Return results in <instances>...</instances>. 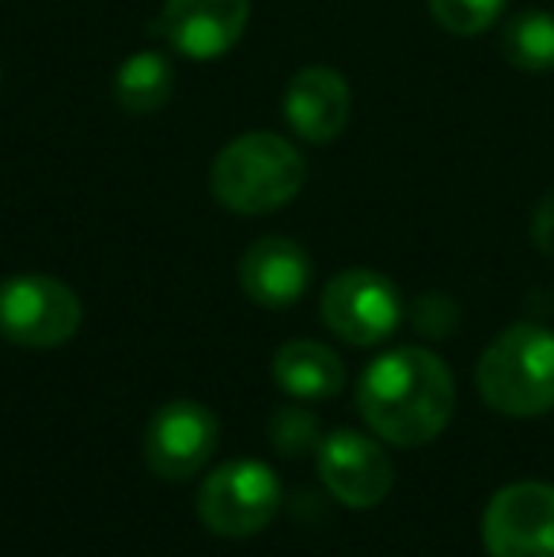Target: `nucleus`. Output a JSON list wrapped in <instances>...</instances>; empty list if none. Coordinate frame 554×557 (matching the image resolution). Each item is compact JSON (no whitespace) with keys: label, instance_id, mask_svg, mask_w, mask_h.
Segmentation results:
<instances>
[{"label":"nucleus","instance_id":"dca6fc26","mask_svg":"<svg viewBox=\"0 0 554 557\" xmlns=\"http://www.w3.org/2000/svg\"><path fill=\"white\" fill-rule=\"evenodd\" d=\"M509 0H429V12L448 35L475 38L497 23Z\"/></svg>","mask_w":554,"mask_h":557},{"label":"nucleus","instance_id":"ddd939ff","mask_svg":"<svg viewBox=\"0 0 554 557\" xmlns=\"http://www.w3.org/2000/svg\"><path fill=\"white\" fill-rule=\"evenodd\" d=\"M274 380L285 395L319 403V398H334L346 387V364L323 342L296 337L274 352Z\"/></svg>","mask_w":554,"mask_h":557},{"label":"nucleus","instance_id":"1a4fd4ad","mask_svg":"<svg viewBox=\"0 0 554 557\" xmlns=\"http://www.w3.org/2000/svg\"><path fill=\"white\" fill-rule=\"evenodd\" d=\"M316 462L331 497L346 508H377L395 485V467L387 451L372 436H361L354 429L323 436Z\"/></svg>","mask_w":554,"mask_h":557},{"label":"nucleus","instance_id":"6e6552de","mask_svg":"<svg viewBox=\"0 0 554 557\" xmlns=\"http://www.w3.org/2000/svg\"><path fill=\"white\" fill-rule=\"evenodd\" d=\"M217 418L201 403L178 398L148 418L145 425V462L163 482H186L198 474L217 451Z\"/></svg>","mask_w":554,"mask_h":557},{"label":"nucleus","instance_id":"423d86ee","mask_svg":"<svg viewBox=\"0 0 554 557\" xmlns=\"http://www.w3.org/2000/svg\"><path fill=\"white\" fill-rule=\"evenodd\" d=\"M323 326L346 345H380L399 331V288L377 270H342L319 300Z\"/></svg>","mask_w":554,"mask_h":557},{"label":"nucleus","instance_id":"2eb2a0df","mask_svg":"<svg viewBox=\"0 0 554 557\" xmlns=\"http://www.w3.org/2000/svg\"><path fill=\"white\" fill-rule=\"evenodd\" d=\"M502 58L517 73H554V12L528 8L502 30Z\"/></svg>","mask_w":554,"mask_h":557},{"label":"nucleus","instance_id":"39448f33","mask_svg":"<svg viewBox=\"0 0 554 557\" xmlns=\"http://www.w3.org/2000/svg\"><path fill=\"white\" fill-rule=\"evenodd\" d=\"M281 485L259 459L224 462L201 482L198 520L221 539H251L278 516Z\"/></svg>","mask_w":554,"mask_h":557},{"label":"nucleus","instance_id":"7ed1b4c3","mask_svg":"<svg viewBox=\"0 0 554 557\" xmlns=\"http://www.w3.org/2000/svg\"><path fill=\"white\" fill-rule=\"evenodd\" d=\"M213 198L239 216H262L288 206L304 186V160L278 133H244L224 145L209 171Z\"/></svg>","mask_w":554,"mask_h":557},{"label":"nucleus","instance_id":"9d476101","mask_svg":"<svg viewBox=\"0 0 554 557\" xmlns=\"http://www.w3.org/2000/svg\"><path fill=\"white\" fill-rule=\"evenodd\" d=\"M247 15L251 0H163L160 35L183 58L209 61L244 38Z\"/></svg>","mask_w":554,"mask_h":557},{"label":"nucleus","instance_id":"20e7f679","mask_svg":"<svg viewBox=\"0 0 554 557\" xmlns=\"http://www.w3.org/2000/svg\"><path fill=\"white\" fill-rule=\"evenodd\" d=\"M81 296L58 277L20 273L0 285V337L23 349H58L81 331Z\"/></svg>","mask_w":554,"mask_h":557},{"label":"nucleus","instance_id":"a211bd4d","mask_svg":"<svg viewBox=\"0 0 554 557\" xmlns=\"http://www.w3.org/2000/svg\"><path fill=\"white\" fill-rule=\"evenodd\" d=\"M410 319H415V326H418L421 334L448 337L452 331H456L459 311H456V304H452L448 296L426 293V296H418V300H415V308H410Z\"/></svg>","mask_w":554,"mask_h":557},{"label":"nucleus","instance_id":"0eeeda50","mask_svg":"<svg viewBox=\"0 0 554 557\" xmlns=\"http://www.w3.org/2000/svg\"><path fill=\"white\" fill-rule=\"evenodd\" d=\"M490 557H554V485L513 482L482 512Z\"/></svg>","mask_w":554,"mask_h":557},{"label":"nucleus","instance_id":"9b49d317","mask_svg":"<svg viewBox=\"0 0 554 557\" xmlns=\"http://www.w3.org/2000/svg\"><path fill=\"white\" fill-rule=\"evenodd\" d=\"M308 250L285 235H267V239L251 243L239 258V285L259 308H288L308 293Z\"/></svg>","mask_w":554,"mask_h":557},{"label":"nucleus","instance_id":"f257e3e1","mask_svg":"<svg viewBox=\"0 0 554 557\" xmlns=\"http://www.w3.org/2000/svg\"><path fill=\"white\" fill-rule=\"evenodd\" d=\"M357 410L384 444L421 447L444 433L456 410V380L429 349H392L361 375Z\"/></svg>","mask_w":554,"mask_h":557},{"label":"nucleus","instance_id":"f3484780","mask_svg":"<svg viewBox=\"0 0 554 557\" xmlns=\"http://www.w3.org/2000/svg\"><path fill=\"white\" fill-rule=\"evenodd\" d=\"M270 441L281 455L296 459V455L319 451L323 436H319V421L304 410H278L274 421H270Z\"/></svg>","mask_w":554,"mask_h":557},{"label":"nucleus","instance_id":"f03ea898","mask_svg":"<svg viewBox=\"0 0 554 557\" xmlns=\"http://www.w3.org/2000/svg\"><path fill=\"white\" fill-rule=\"evenodd\" d=\"M475 383L490 410L543 418L554 410V334L540 323H513L487 345Z\"/></svg>","mask_w":554,"mask_h":557},{"label":"nucleus","instance_id":"4468645a","mask_svg":"<svg viewBox=\"0 0 554 557\" xmlns=\"http://www.w3.org/2000/svg\"><path fill=\"white\" fill-rule=\"evenodd\" d=\"M171 91H175V69L163 53L140 50L122 61V69L114 73V99L130 114L160 111L171 99Z\"/></svg>","mask_w":554,"mask_h":557},{"label":"nucleus","instance_id":"f8f14e48","mask_svg":"<svg viewBox=\"0 0 554 557\" xmlns=\"http://www.w3.org/2000/svg\"><path fill=\"white\" fill-rule=\"evenodd\" d=\"M349 84L342 81L334 69L311 65L288 81L285 91V122L293 125V133H300L311 145H327L334 140L349 122Z\"/></svg>","mask_w":554,"mask_h":557},{"label":"nucleus","instance_id":"6ab92c4d","mask_svg":"<svg viewBox=\"0 0 554 557\" xmlns=\"http://www.w3.org/2000/svg\"><path fill=\"white\" fill-rule=\"evenodd\" d=\"M532 243L543 258H551L554 262V190L543 194V201L532 213Z\"/></svg>","mask_w":554,"mask_h":557}]
</instances>
